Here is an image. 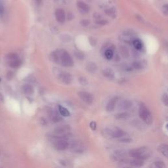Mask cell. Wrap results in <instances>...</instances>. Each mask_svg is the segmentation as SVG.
Returning <instances> with one entry per match:
<instances>
[{"label": "cell", "instance_id": "obj_18", "mask_svg": "<svg viewBox=\"0 0 168 168\" xmlns=\"http://www.w3.org/2000/svg\"><path fill=\"white\" fill-rule=\"evenodd\" d=\"M86 70L91 73L95 72L97 70V64L94 62H89L86 65Z\"/></svg>", "mask_w": 168, "mask_h": 168}, {"label": "cell", "instance_id": "obj_33", "mask_svg": "<svg viewBox=\"0 0 168 168\" xmlns=\"http://www.w3.org/2000/svg\"><path fill=\"white\" fill-rule=\"evenodd\" d=\"M162 102L163 104H164L165 106H167L168 105V97H167V95L166 93H164L163 95H162Z\"/></svg>", "mask_w": 168, "mask_h": 168}, {"label": "cell", "instance_id": "obj_40", "mask_svg": "<svg viewBox=\"0 0 168 168\" xmlns=\"http://www.w3.org/2000/svg\"><path fill=\"white\" fill-rule=\"evenodd\" d=\"M90 127L93 130H95L96 129V123L95 122H92L90 124Z\"/></svg>", "mask_w": 168, "mask_h": 168}, {"label": "cell", "instance_id": "obj_21", "mask_svg": "<svg viewBox=\"0 0 168 168\" xmlns=\"http://www.w3.org/2000/svg\"><path fill=\"white\" fill-rule=\"evenodd\" d=\"M158 149L163 156H165V157H167L168 156V149H167V145H165V144L160 145V146L158 147Z\"/></svg>", "mask_w": 168, "mask_h": 168}, {"label": "cell", "instance_id": "obj_3", "mask_svg": "<svg viewBox=\"0 0 168 168\" xmlns=\"http://www.w3.org/2000/svg\"><path fill=\"white\" fill-rule=\"evenodd\" d=\"M139 114L141 119L147 124H151L152 122V116L151 112L145 104H141L139 111Z\"/></svg>", "mask_w": 168, "mask_h": 168}, {"label": "cell", "instance_id": "obj_36", "mask_svg": "<svg viewBox=\"0 0 168 168\" xmlns=\"http://www.w3.org/2000/svg\"><path fill=\"white\" fill-rule=\"evenodd\" d=\"M80 24H81L82 26H87L89 25V21H88V20L84 19V20H82L81 22H80Z\"/></svg>", "mask_w": 168, "mask_h": 168}, {"label": "cell", "instance_id": "obj_34", "mask_svg": "<svg viewBox=\"0 0 168 168\" xmlns=\"http://www.w3.org/2000/svg\"><path fill=\"white\" fill-rule=\"evenodd\" d=\"M162 10L163 13L165 15H168V5H167V4H165V5H163L162 6Z\"/></svg>", "mask_w": 168, "mask_h": 168}, {"label": "cell", "instance_id": "obj_7", "mask_svg": "<svg viewBox=\"0 0 168 168\" xmlns=\"http://www.w3.org/2000/svg\"><path fill=\"white\" fill-rule=\"evenodd\" d=\"M71 130V127L68 125H59L56 127L54 130L55 135H63L65 134L68 133Z\"/></svg>", "mask_w": 168, "mask_h": 168}, {"label": "cell", "instance_id": "obj_41", "mask_svg": "<svg viewBox=\"0 0 168 168\" xmlns=\"http://www.w3.org/2000/svg\"><path fill=\"white\" fill-rule=\"evenodd\" d=\"M0 154H1V151H0Z\"/></svg>", "mask_w": 168, "mask_h": 168}, {"label": "cell", "instance_id": "obj_13", "mask_svg": "<svg viewBox=\"0 0 168 168\" xmlns=\"http://www.w3.org/2000/svg\"><path fill=\"white\" fill-rule=\"evenodd\" d=\"M77 7L80 11L82 13H87L90 10V7L89 6L86 4L85 2L82 1H78L77 2Z\"/></svg>", "mask_w": 168, "mask_h": 168}, {"label": "cell", "instance_id": "obj_42", "mask_svg": "<svg viewBox=\"0 0 168 168\" xmlns=\"http://www.w3.org/2000/svg\"><path fill=\"white\" fill-rule=\"evenodd\" d=\"M0 81H1V79H0Z\"/></svg>", "mask_w": 168, "mask_h": 168}, {"label": "cell", "instance_id": "obj_17", "mask_svg": "<svg viewBox=\"0 0 168 168\" xmlns=\"http://www.w3.org/2000/svg\"><path fill=\"white\" fill-rule=\"evenodd\" d=\"M129 162L131 165L136 167H141L144 165V161L143 160H140V159L133 158L131 160H129Z\"/></svg>", "mask_w": 168, "mask_h": 168}, {"label": "cell", "instance_id": "obj_1", "mask_svg": "<svg viewBox=\"0 0 168 168\" xmlns=\"http://www.w3.org/2000/svg\"><path fill=\"white\" fill-rule=\"evenodd\" d=\"M152 155V151L149 148L143 147L138 149H132L129 151V156L133 158L146 160L149 158Z\"/></svg>", "mask_w": 168, "mask_h": 168}, {"label": "cell", "instance_id": "obj_26", "mask_svg": "<svg viewBox=\"0 0 168 168\" xmlns=\"http://www.w3.org/2000/svg\"><path fill=\"white\" fill-rule=\"evenodd\" d=\"M104 55H105V57H106L107 59H108V60L111 59L114 56V52H113L112 49H107L104 52Z\"/></svg>", "mask_w": 168, "mask_h": 168}, {"label": "cell", "instance_id": "obj_2", "mask_svg": "<svg viewBox=\"0 0 168 168\" xmlns=\"http://www.w3.org/2000/svg\"><path fill=\"white\" fill-rule=\"evenodd\" d=\"M58 57H59V62L65 67H71L74 65V61L72 58L70 54L66 51L62 50L57 51Z\"/></svg>", "mask_w": 168, "mask_h": 168}, {"label": "cell", "instance_id": "obj_28", "mask_svg": "<svg viewBox=\"0 0 168 168\" xmlns=\"http://www.w3.org/2000/svg\"><path fill=\"white\" fill-rule=\"evenodd\" d=\"M51 120L54 122H58L61 120L60 116L57 112H52V114H51Z\"/></svg>", "mask_w": 168, "mask_h": 168}, {"label": "cell", "instance_id": "obj_15", "mask_svg": "<svg viewBox=\"0 0 168 168\" xmlns=\"http://www.w3.org/2000/svg\"><path fill=\"white\" fill-rule=\"evenodd\" d=\"M132 106V103L127 100H124L122 101H121L119 104V109L121 110H127L130 108Z\"/></svg>", "mask_w": 168, "mask_h": 168}, {"label": "cell", "instance_id": "obj_35", "mask_svg": "<svg viewBox=\"0 0 168 168\" xmlns=\"http://www.w3.org/2000/svg\"><path fill=\"white\" fill-rule=\"evenodd\" d=\"M89 41L92 46H95L96 44H97V40H96L95 38L92 37H90L89 38Z\"/></svg>", "mask_w": 168, "mask_h": 168}, {"label": "cell", "instance_id": "obj_9", "mask_svg": "<svg viewBox=\"0 0 168 168\" xmlns=\"http://www.w3.org/2000/svg\"><path fill=\"white\" fill-rule=\"evenodd\" d=\"M54 147L58 151H65L69 147V143L66 140H55Z\"/></svg>", "mask_w": 168, "mask_h": 168}, {"label": "cell", "instance_id": "obj_5", "mask_svg": "<svg viewBox=\"0 0 168 168\" xmlns=\"http://www.w3.org/2000/svg\"><path fill=\"white\" fill-rule=\"evenodd\" d=\"M112 158L114 161L118 162H127V154L125 152L123 151H115L112 154Z\"/></svg>", "mask_w": 168, "mask_h": 168}, {"label": "cell", "instance_id": "obj_16", "mask_svg": "<svg viewBox=\"0 0 168 168\" xmlns=\"http://www.w3.org/2000/svg\"><path fill=\"white\" fill-rule=\"evenodd\" d=\"M102 74L104 77L108 78V79L112 80L114 78V73L113 70L110 68H106L103 70Z\"/></svg>", "mask_w": 168, "mask_h": 168}, {"label": "cell", "instance_id": "obj_20", "mask_svg": "<svg viewBox=\"0 0 168 168\" xmlns=\"http://www.w3.org/2000/svg\"><path fill=\"white\" fill-rule=\"evenodd\" d=\"M149 168H166V165L162 161L158 160L154 162Z\"/></svg>", "mask_w": 168, "mask_h": 168}, {"label": "cell", "instance_id": "obj_30", "mask_svg": "<svg viewBox=\"0 0 168 168\" xmlns=\"http://www.w3.org/2000/svg\"><path fill=\"white\" fill-rule=\"evenodd\" d=\"M7 59L9 60H13L19 59V57H18V55L16 54V53H9V54L7 55Z\"/></svg>", "mask_w": 168, "mask_h": 168}, {"label": "cell", "instance_id": "obj_11", "mask_svg": "<svg viewBox=\"0 0 168 168\" xmlns=\"http://www.w3.org/2000/svg\"><path fill=\"white\" fill-rule=\"evenodd\" d=\"M118 100H119V97H114L112 98L106 105V110L108 112H112L114 108H115L116 105L117 104Z\"/></svg>", "mask_w": 168, "mask_h": 168}, {"label": "cell", "instance_id": "obj_6", "mask_svg": "<svg viewBox=\"0 0 168 168\" xmlns=\"http://www.w3.org/2000/svg\"><path fill=\"white\" fill-rule=\"evenodd\" d=\"M78 95L83 101L86 102V104L90 105L93 103V96L91 93L87 92V91H80L78 92Z\"/></svg>", "mask_w": 168, "mask_h": 168}, {"label": "cell", "instance_id": "obj_4", "mask_svg": "<svg viewBox=\"0 0 168 168\" xmlns=\"http://www.w3.org/2000/svg\"><path fill=\"white\" fill-rule=\"evenodd\" d=\"M105 133L112 138H122L125 135L124 131L121 128L115 126H110L105 129Z\"/></svg>", "mask_w": 168, "mask_h": 168}, {"label": "cell", "instance_id": "obj_38", "mask_svg": "<svg viewBox=\"0 0 168 168\" xmlns=\"http://www.w3.org/2000/svg\"><path fill=\"white\" fill-rule=\"evenodd\" d=\"M120 141L122 143H131L132 140L129 138H123V139H121Z\"/></svg>", "mask_w": 168, "mask_h": 168}, {"label": "cell", "instance_id": "obj_37", "mask_svg": "<svg viewBox=\"0 0 168 168\" xmlns=\"http://www.w3.org/2000/svg\"><path fill=\"white\" fill-rule=\"evenodd\" d=\"M97 22L98 24L104 25V24H106L107 23H108V21H106V20H104V19H100V20H99V21H97Z\"/></svg>", "mask_w": 168, "mask_h": 168}, {"label": "cell", "instance_id": "obj_25", "mask_svg": "<svg viewBox=\"0 0 168 168\" xmlns=\"http://www.w3.org/2000/svg\"><path fill=\"white\" fill-rule=\"evenodd\" d=\"M105 13H106L107 15H108V16L114 18L116 15V11L115 9L112 7V8L108 9H106V11H105Z\"/></svg>", "mask_w": 168, "mask_h": 168}, {"label": "cell", "instance_id": "obj_31", "mask_svg": "<svg viewBox=\"0 0 168 168\" xmlns=\"http://www.w3.org/2000/svg\"><path fill=\"white\" fill-rule=\"evenodd\" d=\"M75 56H76V57L79 60H83V59H84V58H85V55L82 52V51H76Z\"/></svg>", "mask_w": 168, "mask_h": 168}, {"label": "cell", "instance_id": "obj_14", "mask_svg": "<svg viewBox=\"0 0 168 168\" xmlns=\"http://www.w3.org/2000/svg\"><path fill=\"white\" fill-rule=\"evenodd\" d=\"M22 91L26 95H32L33 93V88L30 84H24L22 87Z\"/></svg>", "mask_w": 168, "mask_h": 168}, {"label": "cell", "instance_id": "obj_12", "mask_svg": "<svg viewBox=\"0 0 168 168\" xmlns=\"http://www.w3.org/2000/svg\"><path fill=\"white\" fill-rule=\"evenodd\" d=\"M55 18L57 22H60V23H63L65 21V13L64 11L61 9H59L56 11L55 12Z\"/></svg>", "mask_w": 168, "mask_h": 168}, {"label": "cell", "instance_id": "obj_10", "mask_svg": "<svg viewBox=\"0 0 168 168\" xmlns=\"http://www.w3.org/2000/svg\"><path fill=\"white\" fill-rule=\"evenodd\" d=\"M59 78L60 81L65 84H70L72 82V76L70 73L63 72L59 75Z\"/></svg>", "mask_w": 168, "mask_h": 168}, {"label": "cell", "instance_id": "obj_22", "mask_svg": "<svg viewBox=\"0 0 168 168\" xmlns=\"http://www.w3.org/2000/svg\"><path fill=\"white\" fill-rule=\"evenodd\" d=\"M59 112L60 115L64 116V117H67V116H70V112L66 108H64V106H60V105L59 106Z\"/></svg>", "mask_w": 168, "mask_h": 168}, {"label": "cell", "instance_id": "obj_19", "mask_svg": "<svg viewBox=\"0 0 168 168\" xmlns=\"http://www.w3.org/2000/svg\"><path fill=\"white\" fill-rule=\"evenodd\" d=\"M21 64H22V62L19 59L10 60L9 62V66L11 67V68H19V67L21 66Z\"/></svg>", "mask_w": 168, "mask_h": 168}, {"label": "cell", "instance_id": "obj_8", "mask_svg": "<svg viewBox=\"0 0 168 168\" xmlns=\"http://www.w3.org/2000/svg\"><path fill=\"white\" fill-rule=\"evenodd\" d=\"M70 149L73 152L82 153L85 151V146L80 141H74L70 145Z\"/></svg>", "mask_w": 168, "mask_h": 168}, {"label": "cell", "instance_id": "obj_32", "mask_svg": "<svg viewBox=\"0 0 168 168\" xmlns=\"http://www.w3.org/2000/svg\"><path fill=\"white\" fill-rule=\"evenodd\" d=\"M79 82L80 84L84 86H87V85L88 84V81H87V80L84 77H80L79 78Z\"/></svg>", "mask_w": 168, "mask_h": 168}, {"label": "cell", "instance_id": "obj_27", "mask_svg": "<svg viewBox=\"0 0 168 168\" xmlns=\"http://www.w3.org/2000/svg\"><path fill=\"white\" fill-rule=\"evenodd\" d=\"M134 48L137 50H141L143 48V43L139 39H135L133 41Z\"/></svg>", "mask_w": 168, "mask_h": 168}, {"label": "cell", "instance_id": "obj_39", "mask_svg": "<svg viewBox=\"0 0 168 168\" xmlns=\"http://www.w3.org/2000/svg\"><path fill=\"white\" fill-rule=\"evenodd\" d=\"M4 13V7L1 3H0V15H3Z\"/></svg>", "mask_w": 168, "mask_h": 168}, {"label": "cell", "instance_id": "obj_29", "mask_svg": "<svg viewBox=\"0 0 168 168\" xmlns=\"http://www.w3.org/2000/svg\"><path fill=\"white\" fill-rule=\"evenodd\" d=\"M116 118L119 120H123V119H126L129 117V114L126 112H122L120 114H118L116 115Z\"/></svg>", "mask_w": 168, "mask_h": 168}, {"label": "cell", "instance_id": "obj_23", "mask_svg": "<svg viewBox=\"0 0 168 168\" xmlns=\"http://www.w3.org/2000/svg\"><path fill=\"white\" fill-rule=\"evenodd\" d=\"M145 66L144 64H143V62L141 61H136L134 62L133 64H132V67L134 69H136V70H141V69H143V67Z\"/></svg>", "mask_w": 168, "mask_h": 168}, {"label": "cell", "instance_id": "obj_24", "mask_svg": "<svg viewBox=\"0 0 168 168\" xmlns=\"http://www.w3.org/2000/svg\"><path fill=\"white\" fill-rule=\"evenodd\" d=\"M120 51L121 55H122V57H124V58H128L129 56V51H127V49L126 48H125L124 46H122L120 48Z\"/></svg>", "mask_w": 168, "mask_h": 168}]
</instances>
